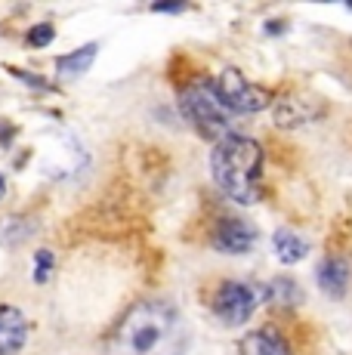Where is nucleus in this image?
<instances>
[{"mask_svg":"<svg viewBox=\"0 0 352 355\" xmlns=\"http://www.w3.org/2000/svg\"><path fill=\"white\" fill-rule=\"evenodd\" d=\"M349 282H352V266H349L346 257L331 254V257H324L322 263H318L315 284H318V291H322L324 297L343 300L346 297V291H349Z\"/></svg>","mask_w":352,"mask_h":355,"instance_id":"0eeeda50","label":"nucleus"},{"mask_svg":"<svg viewBox=\"0 0 352 355\" xmlns=\"http://www.w3.org/2000/svg\"><path fill=\"white\" fill-rule=\"evenodd\" d=\"M260 303H263V288H254V284L238 282V278H226V282L216 284L211 312L226 327H241L254 318Z\"/></svg>","mask_w":352,"mask_h":355,"instance_id":"39448f33","label":"nucleus"},{"mask_svg":"<svg viewBox=\"0 0 352 355\" xmlns=\"http://www.w3.org/2000/svg\"><path fill=\"white\" fill-rule=\"evenodd\" d=\"M263 146L254 139V136L245 133H232L222 136L211 146V158H207V167H211V176L222 195L229 201L241 204V207H250L260 198V180H263Z\"/></svg>","mask_w":352,"mask_h":355,"instance_id":"f03ea898","label":"nucleus"},{"mask_svg":"<svg viewBox=\"0 0 352 355\" xmlns=\"http://www.w3.org/2000/svg\"><path fill=\"white\" fill-rule=\"evenodd\" d=\"M318 112L309 108V99L303 96H288V99H279V112H275V124L279 127H300V124H309Z\"/></svg>","mask_w":352,"mask_h":355,"instance_id":"ddd939ff","label":"nucleus"},{"mask_svg":"<svg viewBox=\"0 0 352 355\" xmlns=\"http://www.w3.org/2000/svg\"><path fill=\"white\" fill-rule=\"evenodd\" d=\"M303 297H306V293H303V288L290 275H275L272 282L263 284V303L275 306L279 312L297 309V306L303 303Z\"/></svg>","mask_w":352,"mask_h":355,"instance_id":"9d476101","label":"nucleus"},{"mask_svg":"<svg viewBox=\"0 0 352 355\" xmlns=\"http://www.w3.org/2000/svg\"><path fill=\"white\" fill-rule=\"evenodd\" d=\"M12 74H16L19 80H25L28 87H35V90H50V84H46V80H40V78H35L31 71H19V68H12Z\"/></svg>","mask_w":352,"mask_h":355,"instance_id":"f3484780","label":"nucleus"},{"mask_svg":"<svg viewBox=\"0 0 352 355\" xmlns=\"http://www.w3.org/2000/svg\"><path fill=\"white\" fill-rule=\"evenodd\" d=\"M238 355H294V352H290V343L284 340L281 331H275V327H256V331L241 337Z\"/></svg>","mask_w":352,"mask_h":355,"instance_id":"1a4fd4ad","label":"nucleus"},{"mask_svg":"<svg viewBox=\"0 0 352 355\" xmlns=\"http://www.w3.org/2000/svg\"><path fill=\"white\" fill-rule=\"evenodd\" d=\"M179 112L204 139H222L235 133V114L220 102L213 80H192L179 93Z\"/></svg>","mask_w":352,"mask_h":355,"instance_id":"7ed1b4c3","label":"nucleus"},{"mask_svg":"<svg viewBox=\"0 0 352 355\" xmlns=\"http://www.w3.org/2000/svg\"><path fill=\"white\" fill-rule=\"evenodd\" d=\"M28 343V318L16 306H0V355H19Z\"/></svg>","mask_w":352,"mask_h":355,"instance_id":"6e6552de","label":"nucleus"},{"mask_svg":"<svg viewBox=\"0 0 352 355\" xmlns=\"http://www.w3.org/2000/svg\"><path fill=\"white\" fill-rule=\"evenodd\" d=\"M272 254L281 266H297L309 257V241L303 235H297L294 229H275L272 232Z\"/></svg>","mask_w":352,"mask_h":355,"instance_id":"9b49d317","label":"nucleus"},{"mask_svg":"<svg viewBox=\"0 0 352 355\" xmlns=\"http://www.w3.org/2000/svg\"><path fill=\"white\" fill-rule=\"evenodd\" d=\"M16 136V130H12V124H6V121H0V148L6 146V142Z\"/></svg>","mask_w":352,"mask_h":355,"instance_id":"6ab92c4d","label":"nucleus"},{"mask_svg":"<svg viewBox=\"0 0 352 355\" xmlns=\"http://www.w3.org/2000/svg\"><path fill=\"white\" fill-rule=\"evenodd\" d=\"M96 53H99V44L93 40V44H84L78 46V50L65 53V56L56 59V74L59 78H80V74L90 71V65L96 62Z\"/></svg>","mask_w":352,"mask_h":355,"instance_id":"f8f14e48","label":"nucleus"},{"mask_svg":"<svg viewBox=\"0 0 352 355\" xmlns=\"http://www.w3.org/2000/svg\"><path fill=\"white\" fill-rule=\"evenodd\" d=\"M213 90L235 118L238 114H260L275 102L272 90H266L260 84H250L245 78V71H238V68H222L213 80Z\"/></svg>","mask_w":352,"mask_h":355,"instance_id":"20e7f679","label":"nucleus"},{"mask_svg":"<svg viewBox=\"0 0 352 355\" xmlns=\"http://www.w3.org/2000/svg\"><path fill=\"white\" fill-rule=\"evenodd\" d=\"M3 192H6V180L0 176V198H3Z\"/></svg>","mask_w":352,"mask_h":355,"instance_id":"412c9836","label":"nucleus"},{"mask_svg":"<svg viewBox=\"0 0 352 355\" xmlns=\"http://www.w3.org/2000/svg\"><path fill=\"white\" fill-rule=\"evenodd\" d=\"M186 3H152V12H182Z\"/></svg>","mask_w":352,"mask_h":355,"instance_id":"a211bd4d","label":"nucleus"},{"mask_svg":"<svg viewBox=\"0 0 352 355\" xmlns=\"http://www.w3.org/2000/svg\"><path fill=\"white\" fill-rule=\"evenodd\" d=\"M53 37H56V28H53L50 22H40V25H35L28 34H25V40H28V46H50L53 44Z\"/></svg>","mask_w":352,"mask_h":355,"instance_id":"2eb2a0df","label":"nucleus"},{"mask_svg":"<svg viewBox=\"0 0 352 355\" xmlns=\"http://www.w3.org/2000/svg\"><path fill=\"white\" fill-rule=\"evenodd\" d=\"M260 241V229L245 216H222L211 232V248L226 257H245Z\"/></svg>","mask_w":352,"mask_h":355,"instance_id":"423d86ee","label":"nucleus"},{"mask_svg":"<svg viewBox=\"0 0 352 355\" xmlns=\"http://www.w3.org/2000/svg\"><path fill=\"white\" fill-rule=\"evenodd\" d=\"M266 31H269V34H279V31H281V22H269Z\"/></svg>","mask_w":352,"mask_h":355,"instance_id":"aec40b11","label":"nucleus"},{"mask_svg":"<svg viewBox=\"0 0 352 355\" xmlns=\"http://www.w3.org/2000/svg\"><path fill=\"white\" fill-rule=\"evenodd\" d=\"M31 232H35V226H22V220H10L0 238H3L6 244H19V241H25V238L31 235Z\"/></svg>","mask_w":352,"mask_h":355,"instance_id":"dca6fc26","label":"nucleus"},{"mask_svg":"<svg viewBox=\"0 0 352 355\" xmlns=\"http://www.w3.org/2000/svg\"><path fill=\"white\" fill-rule=\"evenodd\" d=\"M188 322L170 300H139L121 315L105 355H186L188 352Z\"/></svg>","mask_w":352,"mask_h":355,"instance_id":"f257e3e1","label":"nucleus"},{"mask_svg":"<svg viewBox=\"0 0 352 355\" xmlns=\"http://www.w3.org/2000/svg\"><path fill=\"white\" fill-rule=\"evenodd\" d=\"M53 266H56V257H53V250L40 248L37 254H35V282H37V284H44L46 278H50Z\"/></svg>","mask_w":352,"mask_h":355,"instance_id":"4468645a","label":"nucleus"}]
</instances>
